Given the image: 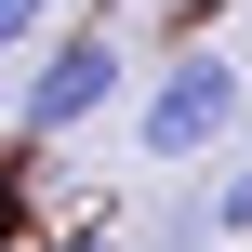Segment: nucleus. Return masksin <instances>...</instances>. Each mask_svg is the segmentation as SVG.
Instances as JSON below:
<instances>
[{"label":"nucleus","mask_w":252,"mask_h":252,"mask_svg":"<svg viewBox=\"0 0 252 252\" xmlns=\"http://www.w3.org/2000/svg\"><path fill=\"white\" fill-rule=\"evenodd\" d=\"M239 120H252L239 66L199 40V53H173V66L146 80V106H133V146H146L159 173H186V159H226V146H239Z\"/></svg>","instance_id":"f257e3e1"},{"label":"nucleus","mask_w":252,"mask_h":252,"mask_svg":"<svg viewBox=\"0 0 252 252\" xmlns=\"http://www.w3.org/2000/svg\"><path fill=\"white\" fill-rule=\"evenodd\" d=\"M120 27H66V40H40L27 53V93H13V133L27 146H53V133H80V120H106L120 106Z\"/></svg>","instance_id":"f03ea898"},{"label":"nucleus","mask_w":252,"mask_h":252,"mask_svg":"<svg viewBox=\"0 0 252 252\" xmlns=\"http://www.w3.org/2000/svg\"><path fill=\"white\" fill-rule=\"evenodd\" d=\"M199 226H213V239H252V146H239V159H226V186L199 199Z\"/></svg>","instance_id":"7ed1b4c3"},{"label":"nucleus","mask_w":252,"mask_h":252,"mask_svg":"<svg viewBox=\"0 0 252 252\" xmlns=\"http://www.w3.org/2000/svg\"><path fill=\"white\" fill-rule=\"evenodd\" d=\"M40 27H53V0H0V66H27V53H40Z\"/></svg>","instance_id":"20e7f679"},{"label":"nucleus","mask_w":252,"mask_h":252,"mask_svg":"<svg viewBox=\"0 0 252 252\" xmlns=\"http://www.w3.org/2000/svg\"><path fill=\"white\" fill-rule=\"evenodd\" d=\"M53 252H120V239H53Z\"/></svg>","instance_id":"39448f33"}]
</instances>
